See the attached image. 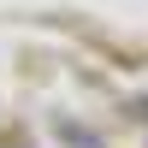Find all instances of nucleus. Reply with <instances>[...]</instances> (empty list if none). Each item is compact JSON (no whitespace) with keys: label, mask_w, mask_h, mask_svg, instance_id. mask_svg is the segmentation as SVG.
I'll use <instances>...</instances> for the list:
<instances>
[]
</instances>
